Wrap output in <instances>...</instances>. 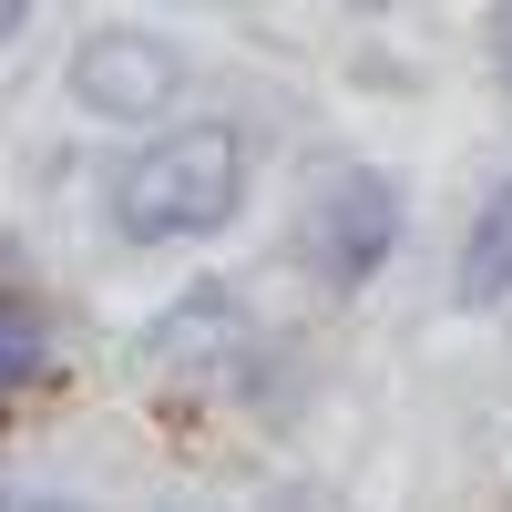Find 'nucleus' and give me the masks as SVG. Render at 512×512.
<instances>
[{
    "mask_svg": "<svg viewBox=\"0 0 512 512\" xmlns=\"http://www.w3.org/2000/svg\"><path fill=\"white\" fill-rule=\"evenodd\" d=\"M236 185H246V144L226 134V123H185V134H164L144 144L134 164H123V185H113V216L123 236H216L236 216Z\"/></svg>",
    "mask_w": 512,
    "mask_h": 512,
    "instance_id": "f257e3e1",
    "label": "nucleus"
},
{
    "mask_svg": "<svg viewBox=\"0 0 512 512\" xmlns=\"http://www.w3.org/2000/svg\"><path fill=\"white\" fill-rule=\"evenodd\" d=\"M349 11H379V0H349Z\"/></svg>",
    "mask_w": 512,
    "mask_h": 512,
    "instance_id": "6e6552de",
    "label": "nucleus"
},
{
    "mask_svg": "<svg viewBox=\"0 0 512 512\" xmlns=\"http://www.w3.org/2000/svg\"><path fill=\"white\" fill-rule=\"evenodd\" d=\"M390 236H400V195H390V175H369V164H349V175H318V195H308V267L328 277V287H359L379 256H390Z\"/></svg>",
    "mask_w": 512,
    "mask_h": 512,
    "instance_id": "f03ea898",
    "label": "nucleus"
},
{
    "mask_svg": "<svg viewBox=\"0 0 512 512\" xmlns=\"http://www.w3.org/2000/svg\"><path fill=\"white\" fill-rule=\"evenodd\" d=\"M461 297H472V308H502V297H512V185L482 205L472 246H461Z\"/></svg>",
    "mask_w": 512,
    "mask_h": 512,
    "instance_id": "20e7f679",
    "label": "nucleus"
},
{
    "mask_svg": "<svg viewBox=\"0 0 512 512\" xmlns=\"http://www.w3.org/2000/svg\"><path fill=\"white\" fill-rule=\"evenodd\" d=\"M21 21H31V0H0V41H11V31H21Z\"/></svg>",
    "mask_w": 512,
    "mask_h": 512,
    "instance_id": "0eeeda50",
    "label": "nucleus"
},
{
    "mask_svg": "<svg viewBox=\"0 0 512 512\" xmlns=\"http://www.w3.org/2000/svg\"><path fill=\"white\" fill-rule=\"evenodd\" d=\"M41 359H52V328H41V308L0 297V390H31Z\"/></svg>",
    "mask_w": 512,
    "mask_h": 512,
    "instance_id": "39448f33",
    "label": "nucleus"
},
{
    "mask_svg": "<svg viewBox=\"0 0 512 512\" xmlns=\"http://www.w3.org/2000/svg\"><path fill=\"white\" fill-rule=\"evenodd\" d=\"M72 93L103 123H154L185 93V62H175V41H154V31H93L72 52Z\"/></svg>",
    "mask_w": 512,
    "mask_h": 512,
    "instance_id": "7ed1b4c3",
    "label": "nucleus"
},
{
    "mask_svg": "<svg viewBox=\"0 0 512 512\" xmlns=\"http://www.w3.org/2000/svg\"><path fill=\"white\" fill-rule=\"evenodd\" d=\"M492 52H502V82H512V0H502V21H492Z\"/></svg>",
    "mask_w": 512,
    "mask_h": 512,
    "instance_id": "423d86ee",
    "label": "nucleus"
}]
</instances>
